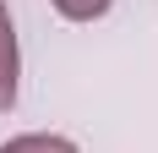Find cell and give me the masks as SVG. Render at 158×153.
<instances>
[{
  "mask_svg": "<svg viewBox=\"0 0 158 153\" xmlns=\"http://www.w3.org/2000/svg\"><path fill=\"white\" fill-rule=\"evenodd\" d=\"M49 6H55L65 22H98V16L109 11L114 0H49Z\"/></svg>",
  "mask_w": 158,
  "mask_h": 153,
  "instance_id": "3957f363",
  "label": "cell"
},
{
  "mask_svg": "<svg viewBox=\"0 0 158 153\" xmlns=\"http://www.w3.org/2000/svg\"><path fill=\"white\" fill-rule=\"evenodd\" d=\"M16 88H22V49H16V22L0 0V115L16 109Z\"/></svg>",
  "mask_w": 158,
  "mask_h": 153,
  "instance_id": "6da1fadb",
  "label": "cell"
},
{
  "mask_svg": "<svg viewBox=\"0 0 158 153\" xmlns=\"http://www.w3.org/2000/svg\"><path fill=\"white\" fill-rule=\"evenodd\" d=\"M0 153H82L71 137H55V131H27V137H11Z\"/></svg>",
  "mask_w": 158,
  "mask_h": 153,
  "instance_id": "7a4b0ae2",
  "label": "cell"
}]
</instances>
